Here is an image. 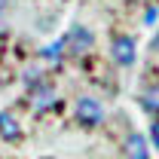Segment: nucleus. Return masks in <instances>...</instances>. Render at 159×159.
I'll list each match as a JSON object with an SVG mask.
<instances>
[{"label": "nucleus", "mask_w": 159, "mask_h": 159, "mask_svg": "<svg viewBox=\"0 0 159 159\" xmlns=\"http://www.w3.org/2000/svg\"><path fill=\"white\" fill-rule=\"evenodd\" d=\"M92 43H95L92 31H89V28H83V25H74V28L67 31V37H64V46H70V52H74V55L89 52V49H92Z\"/></svg>", "instance_id": "1"}, {"label": "nucleus", "mask_w": 159, "mask_h": 159, "mask_svg": "<svg viewBox=\"0 0 159 159\" xmlns=\"http://www.w3.org/2000/svg\"><path fill=\"white\" fill-rule=\"evenodd\" d=\"M110 55H113V61H116L119 67H132L135 64V40L119 34L113 40V46H110Z\"/></svg>", "instance_id": "2"}, {"label": "nucleus", "mask_w": 159, "mask_h": 159, "mask_svg": "<svg viewBox=\"0 0 159 159\" xmlns=\"http://www.w3.org/2000/svg\"><path fill=\"white\" fill-rule=\"evenodd\" d=\"M77 119L86 122V125H101L104 119V107H101L95 98H80L77 101Z\"/></svg>", "instance_id": "3"}, {"label": "nucleus", "mask_w": 159, "mask_h": 159, "mask_svg": "<svg viewBox=\"0 0 159 159\" xmlns=\"http://www.w3.org/2000/svg\"><path fill=\"white\" fill-rule=\"evenodd\" d=\"M31 104H34V113H43V110H49V107H55V104H58V95H55V89H52V86H37V89H34Z\"/></svg>", "instance_id": "4"}, {"label": "nucleus", "mask_w": 159, "mask_h": 159, "mask_svg": "<svg viewBox=\"0 0 159 159\" xmlns=\"http://www.w3.org/2000/svg\"><path fill=\"white\" fill-rule=\"evenodd\" d=\"M0 135L6 141H19L21 138V125L12 113H0Z\"/></svg>", "instance_id": "5"}, {"label": "nucleus", "mask_w": 159, "mask_h": 159, "mask_svg": "<svg viewBox=\"0 0 159 159\" xmlns=\"http://www.w3.org/2000/svg\"><path fill=\"white\" fill-rule=\"evenodd\" d=\"M125 147H129V156H132V159H150V153H147V144H144V138H141V135H132Z\"/></svg>", "instance_id": "6"}, {"label": "nucleus", "mask_w": 159, "mask_h": 159, "mask_svg": "<svg viewBox=\"0 0 159 159\" xmlns=\"http://www.w3.org/2000/svg\"><path fill=\"white\" fill-rule=\"evenodd\" d=\"M144 107L153 110V113H159V86H153V89L144 92Z\"/></svg>", "instance_id": "7"}, {"label": "nucleus", "mask_w": 159, "mask_h": 159, "mask_svg": "<svg viewBox=\"0 0 159 159\" xmlns=\"http://www.w3.org/2000/svg\"><path fill=\"white\" fill-rule=\"evenodd\" d=\"M61 52H64V37L58 43H49L46 49H43V58H61Z\"/></svg>", "instance_id": "8"}, {"label": "nucleus", "mask_w": 159, "mask_h": 159, "mask_svg": "<svg viewBox=\"0 0 159 159\" xmlns=\"http://www.w3.org/2000/svg\"><path fill=\"white\" fill-rule=\"evenodd\" d=\"M156 19H159V9H156V6H150V9L144 12V21H147V25H153Z\"/></svg>", "instance_id": "9"}, {"label": "nucleus", "mask_w": 159, "mask_h": 159, "mask_svg": "<svg viewBox=\"0 0 159 159\" xmlns=\"http://www.w3.org/2000/svg\"><path fill=\"white\" fill-rule=\"evenodd\" d=\"M150 138H153V144L159 147V119H153V125H150Z\"/></svg>", "instance_id": "10"}, {"label": "nucleus", "mask_w": 159, "mask_h": 159, "mask_svg": "<svg viewBox=\"0 0 159 159\" xmlns=\"http://www.w3.org/2000/svg\"><path fill=\"white\" fill-rule=\"evenodd\" d=\"M150 46H153V52H159V31H156V37H153V43H150Z\"/></svg>", "instance_id": "11"}, {"label": "nucleus", "mask_w": 159, "mask_h": 159, "mask_svg": "<svg viewBox=\"0 0 159 159\" xmlns=\"http://www.w3.org/2000/svg\"><path fill=\"white\" fill-rule=\"evenodd\" d=\"M6 3H9V0H0V12H3V9H6Z\"/></svg>", "instance_id": "12"}]
</instances>
